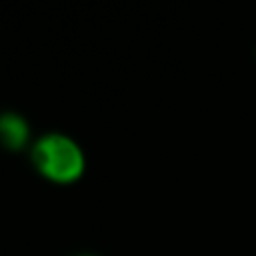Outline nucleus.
I'll list each match as a JSON object with an SVG mask.
<instances>
[{"mask_svg":"<svg viewBox=\"0 0 256 256\" xmlns=\"http://www.w3.org/2000/svg\"><path fill=\"white\" fill-rule=\"evenodd\" d=\"M30 162L44 180L58 186L74 184L86 172V154L82 146L62 132L38 136L30 146Z\"/></svg>","mask_w":256,"mask_h":256,"instance_id":"obj_1","label":"nucleus"},{"mask_svg":"<svg viewBox=\"0 0 256 256\" xmlns=\"http://www.w3.org/2000/svg\"><path fill=\"white\" fill-rule=\"evenodd\" d=\"M0 140L4 144V148L18 152L24 150L30 144V124L26 122V118L18 112H4L0 116Z\"/></svg>","mask_w":256,"mask_h":256,"instance_id":"obj_2","label":"nucleus"},{"mask_svg":"<svg viewBox=\"0 0 256 256\" xmlns=\"http://www.w3.org/2000/svg\"><path fill=\"white\" fill-rule=\"evenodd\" d=\"M78 256H96V254H78Z\"/></svg>","mask_w":256,"mask_h":256,"instance_id":"obj_3","label":"nucleus"}]
</instances>
